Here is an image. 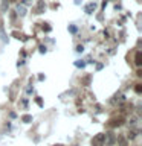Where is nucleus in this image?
Segmentation results:
<instances>
[{
  "label": "nucleus",
  "instance_id": "f257e3e1",
  "mask_svg": "<svg viewBox=\"0 0 142 146\" xmlns=\"http://www.w3.org/2000/svg\"><path fill=\"white\" fill-rule=\"evenodd\" d=\"M104 143L107 146H113L115 143H116V135H115L112 131L105 132V134H104Z\"/></svg>",
  "mask_w": 142,
  "mask_h": 146
},
{
  "label": "nucleus",
  "instance_id": "f03ea898",
  "mask_svg": "<svg viewBox=\"0 0 142 146\" xmlns=\"http://www.w3.org/2000/svg\"><path fill=\"white\" fill-rule=\"evenodd\" d=\"M92 146H104V134H96L92 139Z\"/></svg>",
  "mask_w": 142,
  "mask_h": 146
},
{
  "label": "nucleus",
  "instance_id": "7ed1b4c3",
  "mask_svg": "<svg viewBox=\"0 0 142 146\" xmlns=\"http://www.w3.org/2000/svg\"><path fill=\"white\" fill-rule=\"evenodd\" d=\"M124 125V117H116V119H112L109 122V126L110 128H116V126H121Z\"/></svg>",
  "mask_w": 142,
  "mask_h": 146
},
{
  "label": "nucleus",
  "instance_id": "20e7f679",
  "mask_svg": "<svg viewBox=\"0 0 142 146\" xmlns=\"http://www.w3.org/2000/svg\"><path fill=\"white\" fill-rule=\"evenodd\" d=\"M44 9H46L44 0H38V2H37V6H35V9H34V12H35V14H43Z\"/></svg>",
  "mask_w": 142,
  "mask_h": 146
},
{
  "label": "nucleus",
  "instance_id": "39448f33",
  "mask_svg": "<svg viewBox=\"0 0 142 146\" xmlns=\"http://www.w3.org/2000/svg\"><path fill=\"white\" fill-rule=\"evenodd\" d=\"M95 9H96V3L92 2V3H87V5H86L84 11H86V14H93Z\"/></svg>",
  "mask_w": 142,
  "mask_h": 146
},
{
  "label": "nucleus",
  "instance_id": "423d86ee",
  "mask_svg": "<svg viewBox=\"0 0 142 146\" xmlns=\"http://www.w3.org/2000/svg\"><path fill=\"white\" fill-rule=\"evenodd\" d=\"M15 12H17L20 17H25V15H26V8H25V5H17Z\"/></svg>",
  "mask_w": 142,
  "mask_h": 146
},
{
  "label": "nucleus",
  "instance_id": "0eeeda50",
  "mask_svg": "<svg viewBox=\"0 0 142 146\" xmlns=\"http://www.w3.org/2000/svg\"><path fill=\"white\" fill-rule=\"evenodd\" d=\"M135 64L137 67L142 66V52H136V55H135Z\"/></svg>",
  "mask_w": 142,
  "mask_h": 146
},
{
  "label": "nucleus",
  "instance_id": "6e6552de",
  "mask_svg": "<svg viewBox=\"0 0 142 146\" xmlns=\"http://www.w3.org/2000/svg\"><path fill=\"white\" fill-rule=\"evenodd\" d=\"M0 38H2L3 43H8V36H6V34H5L3 26H2V25H0Z\"/></svg>",
  "mask_w": 142,
  "mask_h": 146
},
{
  "label": "nucleus",
  "instance_id": "1a4fd4ad",
  "mask_svg": "<svg viewBox=\"0 0 142 146\" xmlns=\"http://www.w3.org/2000/svg\"><path fill=\"white\" fill-rule=\"evenodd\" d=\"M12 35L15 36V38H18V40H23V41H26V40H27L25 35H23V34H20V32H17V31H14V32H12Z\"/></svg>",
  "mask_w": 142,
  "mask_h": 146
},
{
  "label": "nucleus",
  "instance_id": "9d476101",
  "mask_svg": "<svg viewBox=\"0 0 142 146\" xmlns=\"http://www.w3.org/2000/svg\"><path fill=\"white\" fill-rule=\"evenodd\" d=\"M9 8V0H2V12H6Z\"/></svg>",
  "mask_w": 142,
  "mask_h": 146
},
{
  "label": "nucleus",
  "instance_id": "9b49d317",
  "mask_svg": "<svg viewBox=\"0 0 142 146\" xmlns=\"http://www.w3.org/2000/svg\"><path fill=\"white\" fill-rule=\"evenodd\" d=\"M21 120L25 122V123H29V122H32V116H29V114H25V116L21 117Z\"/></svg>",
  "mask_w": 142,
  "mask_h": 146
},
{
  "label": "nucleus",
  "instance_id": "f8f14e48",
  "mask_svg": "<svg viewBox=\"0 0 142 146\" xmlns=\"http://www.w3.org/2000/svg\"><path fill=\"white\" fill-rule=\"evenodd\" d=\"M90 79H92L90 76H86V78H82V81H81V82H82L84 85H89V84H90Z\"/></svg>",
  "mask_w": 142,
  "mask_h": 146
},
{
  "label": "nucleus",
  "instance_id": "ddd939ff",
  "mask_svg": "<svg viewBox=\"0 0 142 146\" xmlns=\"http://www.w3.org/2000/svg\"><path fill=\"white\" fill-rule=\"evenodd\" d=\"M75 67H81V68H84V67H86V62H84V61H75Z\"/></svg>",
  "mask_w": 142,
  "mask_h": 146
},
{
  "label": "nucleus",
  "instance_id": "4468645a",
  "mask_svg": "<svg viewBox=\"0 0 142 146\" xmlns=\"http://www.w3.org/2000/svg\"><path fill=\"white\" fill-rule=\"evenodd\" d=\"M116 140H119V143H121V146H127V140L124 139V137H118Z\"/></svg>",
  "mask_w": 142,
  "mask_h": 146
},
{
  "label": "nucleus",
  "instance_id": "2eb2a0df",
  "mask_svg": "<svg viewBox=\"0 0 142 146\" xmlns=\"http://www.w3.org/2000/svg\"><path fill=\"white\" fill-rule=\"evenodd\" d=\"M127 137H128V139H130V140H133V139H135V137H136V132H135V131H130V132H128V134H127Z\"/></svg>",
  "mask_w": 142,
  "mask_h": 146
},
{
  "label": "nucleus",
  "instance_id": "dca6fc26",
  "mask_svg": "<svg viewBox=\"0 0 142 146\" xmlns=\"http://www.w3.org/2000/svg\"><path fill=\"white\" fill-rule=\"evenodd\" d=\"M135 90H136V93H142V84H136Z\"/></svg>",
  "mask_w": 142,
  "mask_h": 146
},
{
  "label": "nucleus",
  "instance_id": "f3484780",
  "mask_svg": "<svg viewBox=\"0 0 142 146\" xmlns=\"http://www.w3.org/2000/svg\"><path fill=\"white\" fill-rule=\"evenodd\" d=\"M43 31H44V32H50V26L44 23V25H43Z\"/></svg>",
  "mask_w": 142,
  "mask_h": 146
},
{
  "label": "nucleus",
  "instance_id": "a211bd4d",
  "mask_svg": "<svg viewBox=\"0 0 142 146\" xmlns=\"http://www.w3.org/2000/svg\"><path fill=\"white\" fill-rule=\"evenodd\" d=\"M82 50H84V47H82L81 44H78V46H76V52H78V53H81Z\"/></svg>",
  "mask_w": 142,
  "mask_h": 146
},
{
  "label": "nucleus",
  "instance_id": "6ab92c4d",
  "mask_svg": "<svg viewBox=\"0 0 142 146\" xmlns=\"http://www.w3.org/2000/svg\"><path fill=\"white\" fill-rule=\"evenodd\" d=\"M69 31H70L72 34H75V32H76L78 29H76V26H69Z\"/></svg>",
  "mask_w": 142,
  "mask_h": 146
},
{
  "label": "nucleus",
  "instance_id": "aec40b11",
  "mask_svg": "<svg viewBox=\"0 0 142 146\" xmlns=\"http://www.w3.org/2000/svg\"><path fill=\"white\" fill-rule=\"evenodd\" d=\"M35 102L38 104L40 107H43V100H41V98H37V99H35Z\"/></svg>",
  "mask_w": 142,
  "mask_h": 146
},
{
  "label": "nucleus",
  "instance_id": "412c9836",
  "mask_svg": "<svg viewBox=\"0 0 142 146\" xmlns=\"http://www.w3.org/2000/svg\"><path fill=\"white\" fill-rule=\"evenodd\" d=\"M38 49H40V52H41V53H46V47H44V46H40Z\"/></svg>",
  "mask_w": 142,
  "mask_h": 146
},
{
  "label": "nucleus",
  "instance_id": "4be33fe9",
  "mask_svg": "<svg viewBox=\"0 0 142 146\" xmlns=\"http://www.w3.org/2000/svg\"><path fill=\"white\" fill-rule=\"evenodd\" d=\"M73 2H75V5H81L82 0H73Z\"/></svg>",
  "mask_w": 142,
  "mask_h": 146
},
{
  "label": "nucleus",
  "instance_id": "5701e85b",
  "mask_svg": "<svg viewBox=\"0 0 142 146\" xmlns=\"http://www.w3.org/2000/svg\"><path fill=\"white\" fill-rule=\"evenodd\" d=\"M32 2V0H23V3H25V5H27V3H31Z\"/></svg>",
  "mask_w": 142,
  "mask_h": 146
}]
</instances>
